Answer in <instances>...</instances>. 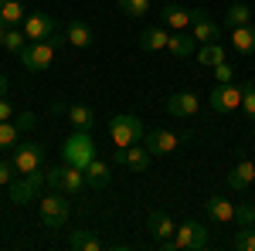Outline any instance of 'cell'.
Here are the masks:
<instances>
[{"instance_id": "1", "label": "cell", "mask_w": 255, "mask_h": 251, "mask_svg": "<svg viewBox=\"0 0 255 251\" xmlns=\"http://www.w3.org/2000/svg\"><path fill=\"white\" fill-rule=\"evenodd\" d=\"M61 44H65V34H55V38H48V41H27L20 48V65L27 72H48L51 61H55V51H58Z\"/></svg>"}, {"instance_id": "2", "label": "cell", "mask_w": 255, "mask_h": 251, "mask_svg": "<svg viewBox=\"0 0 255 251\" xmlns=\"http://www.w3.org/2000/svg\"><path fill=\"white\" fill-rule=\"evenodd\" d=\"M61 156H65V163L68 167H79L85 170L92 160H96V139L89 136V129H75V133L65 139V146H61Z\"/></svg>"}, {"instance_id": "3", "label": "cell", "mask_w": 255, "mask_h": 251, "mask_svg": "<svg viewBox=\"0 0 255 251\" xmlns=\"http://www.w3.org/2000/svg\"><path fill=\"white\" fill-rule=\"evenodd\" d=\"M38 214H41V224L48 231H61L65 221H68V214H72V207H68V200H65L61 190H51V193H44V197H38Z\"/></svg>"}, {"instance_id": "4", "label": "cell", "mask_w": 255, "mask_h": 251, "mask_svg": "<svg viewBox=\"0 0 255 251\" xmlns=\"http://www.w3.org/2000/svg\"><path fill=\"white\" fill-rule=\"evenodd\" d=\"M208 245V231L197 224V221H184V224H177V231L170 241H160V248L163 251H201Z\"/></svg>"}, {"instance_id": "5", "label": "cell", "mask_w": 255, "mask_h": 251, "mask_svg": "<svg viewBox=\"0 0 255 251\" xmlns=\"http://www.w3.org/2000/svg\"><path fill=\"white\" fill-rule=\"evenodd\" d=\"M109 136H113V143L123 150V146H136V143H143L146 129H143L139 116L123 112V116H113V119H109Z\"/></svg>"}, {"instance_id": "6", "label": "cell", "mask_w": 255, "mask_h": 251, "mask_svg": "<svg viewBox=\"0 0 255 251\" xmlns=\"http://www.w3.org/2000/svg\"><path fill=\"white\" fill-rule=\"evenodd\" d=\"M44 180H48L51 190H61V193H82V190H85V170L68 167V163H65V167H55V170H48Z\"/></svg>"}, {"instance_id": "7", "label": "cell", "mask_w": 255, "mask_h": 251, "mask_svg": "<svg viewBox=\"0 0 255 251\" xmlns=\"http://www.w3.org/2000/svg\"><path fill=\"white\" fill-rule=\"evenodd\" d=\"M41 160H44V146H41V143H17V146H14V153H10V163H14L17 176L38 173Z\"/></svg>"}, {"instance_id": "8", "label": "cell", "mask_w": 255, "mask_h": 251, "mask_svg": "<svg viewBox=\"0 0 255 251\" xmlns=\"http://www.w3.org/2000/svg\"><path fill=\"white\" fill-rule=\"evenodd\" d=\"M41 187H48V180H44V173H27V176H17V180L10 183V200L24 207V204L38 200Z\"/></svg>"}, {"instance_id": "9", "label": "cell", "mask_w": 255, "mask_h": 251, "mask_svg": "<svg viewBox=\"0 0 255 251\" xmlns=\"http://www.w3.org/2000/svg\"><path fill=\"white\" fill-rule=\"evenodd\" d=\"M211 109L215 112H235V109H242V88L238 85H232V82H218L215 92H211Z\"/></svg>"}, {"instance_id": "10", "label": "cell", "mask_w": 255, "mask_h": 251, "mask_svg": "<svg viewBox=\"0 0 255 251\" xmlns=\"http://www.w3.org/2000/svg\"><path fill=\"white\" fill-rule=\"evenodd\" d=\"M150 160H153V153H150L146 146H139V143L136 146H123V150L116 146V163L126 167V170H133V173H146Z\"/></svg>"}, {"instance_id": "11", "label": "cell", "mask_w": 255, "mask_h": 251, "mask_svg": "<svg viewBox=\"0 0 255 251\" xmlns=\"http://www.w3.org/2000/svg\"><path fill=\"white\" fill-rule=\"evenodd\" d=\"M20 31H24V38H27V41H48V38L58 34L55 20L48 17V14H27L24 24H20Z\"/></svg>"}, {"instance_id": "12", "label": "cell", "mask_w": 255, "mask_h": 251, "mask_svg": "<svg viewBox=\"0 0 255 251\" xmlns=\"http://www.w3.org/2000/svg\"><path fill=\"white\" fill-rule=\"evenodd\" d=\"M143 146L153 156H163V153H174L177 146H180V136L170 133V129H150V133L143 136Z\"/></svg>"}, {"instance_id": "13", "label": "cell", "mask_w": 255, "mask_h": 251, "mask_svg": "<svg viewBox=\"0 0 255 251\" xmlns=\"http://www.w3.org/2000/svg\"><path fill=\"white\" fill-rule=\"evenodd\" d=\"M167 112L174 119H191L201 112V98L194 92H174V95L167 98Z\"/></svg>"}, {"instance_id": "14", "label": "cell", "mask_w": 255, "mask_h": 251, "mask_svg": "<svg viewBox=\"0 0 255 251\" xmlns=\"http://www.w3.org/2000/svg\"><path fill=\"white\" fill-rule=\"evenodd\" d=\"M160 24H163L167 31H187V27L194 24V10L177 7V3H167V7L160 10Z\"/></svg>"}, {"instance_id": "15", "label": "cell", "mask_w": 255, "mask_h": 251, "mask_svg": "<svg viewBox=\"0 0 255 251\" xmlns=\"http://www.w3.org/2000/svg\"><path fill=\"white\" fill-rule=\"evenodd\" d=\"M255 183V160H238L228 170V190H249Z\"/></svg>"}, {"instance_id": "16", "label": "cell", "mask_w": 255, "mask_h": 251, "mask_svg": "<svg viewBox=\"0 0 255 251\" xmlns=\"http://www.w3.org/2000/svg\"><path fill=\"white\" fill-rule=\"evenodd\" d=\"M191 34H194L197 44H211V41H218L221 27H218L215 20L204 14V10H194V24H191Z\"/></svg>"}, {"instance_id": "17", "label": "cell", "mask_w": 255, "mask_h": 251, "mask_svg": "<svg viewBox=\"0 0 255 251\" xmlns=\"http://www.w3.org/2000/svg\"><path fill=\"white\" fill-rule=\"evenodd\" d=\"M146 228H150V234H153L157 241H170L174 231H177L174 221H170L163 211H150V214H146Z\"/></svg>"}, {"instance_id": "18", "label": "cell", "mask_w": 255, "mask_h": 251, "mask_svg": "<svg viewBox=\"0 0 255 251\" xmlns=\"http://www.w3.org/2000/svg\"><path fill=\"white\" fill-rule=\"evenodd\" d=\"M204 211H208V217L218 221V224L235 221V204H232V200H225V197H208V200H204Z\"/></svg>"}, {"instance_id": "19", "label": "cell", "mask_w": 255, "mask_h": 251, "mask_svg": "<svg viewBox=\"0 0 255 251\" xmlns=\"http://www.w3.org/2000/svg\"><path fill=\"white\" fill-rule=\"evenodd\" d=\"M197 48L194 34H187V31H170V38H167V51L177 55V58H191Z\"/></svg>"}, {"instance_id": "20", "label": "cell", "mask_w": 255, "mask_h": 251, "mask_svg": "<svg viewBox=\"0 0 255 251\" xmlns=\"http://www.w3.org/2000/svg\"><path fill=\"white\" fill-rule=\"evenodd\" d=\"M65 41H68L72 48H89V44H92V27H89L85 20H72V24L65 27Z\"/></svg>"}, {"instance_id": "21", "label": "cell", "mask_w": 255, "mask_h": 251, "mask_svg": "<svg viewBox=\"0 0 255 251\" xmlns=\"http://www.w3.org/2000/svg\"><path fill=\"white\" fill-rule=\"evenodd\" d=\"M24 17H27V10L20 0H0V24L17 27V24H24Z\"/></svg>"}, {"instance_id": "22", "label": "cell", "mask_w": 255, "mask_h": 251, "mask_svg": "<svg viewBox=\"0 0 255 251\" xmlns=\"http://www.w3.org/2000/svg\"><path fill=\"white\" fill-rule=\"evenodd\" d=\"M232 44L242 55H252L255 51V24H242V27H232Z\"/></svg>"}, {"instance_id": "23", "label": "cell", "mask_w": 255, "mask_h": 251, "mask_svg": "<svg viewBox=\"0 0 255 251\" xmlns=\"http://www.w3.org/2000/svg\"><path fill=\"white\" fill-rule=\"evenodd\" d=\"M167 38H170V31L160 24V27H146L143 34H139V48L143 51H160V48H167Z\"/></svg>"}, {"instance_id": "24", "label": "cell", "mask_w": 255, "mask_h": 251, "mask_svg": "<svg viewBox=\"0 0 255 251\" xmlns=\"http://www.w3.org/2000/svg\"><path fill=\"white\" fill-rule=\"evenodd\" d=\"M85 183H89L92 190H102V187L109 183V167H106L99 156L92 160V163H89V167H85Z\"/></svg>"}, {"instance_id": "25", "label": "cell", "mask_w": 255, "mask_h": 251, "mask_svg": "<svg viewBox=\"0 0 255 251\" xmlns=\"http://www.w3.org/2000/svg\"><path fill=\"white\" fill-rule=\"evenodd\" d=\"M68 248H75V251H99V248H102V241H99L96 234H89V231H72V234H68Z\"/></svg>"}, {"instance_id": "26", "label": "cell", "mask_w": 255, "mask_h": 251, "mask_svg": "<svg viewBox=\"0 0 255 251\" xmlns=\"http://www.w3.org/2000/svg\"><path fill=\"white\" fill-rule=\"evenodd\" d=\"M225 24H228V31H232V27H242V24H252V10H249L245 3H232V7L225 10Z\"/></svg>"}, {"instance_id": "27", "label": "cell", "mask_w": 255, "mask_h": 251, "mask_svg": "<svg viewBox=\"0 0 255 251\" xmlns=\"http://www.w3.org/2000/svg\"><path fill=\"white\" fill-rule=\"evenodd\" d=\"M92 109L89 105H82V102H75V105H68V122L75 126V129H89L92 126Z\"/></svg>"}, {"instance_id": "28", "label": "cell", "mask_w": 255, "mask_h": 251, "mask_svg": "<svg viewBox=\"0 0 255 251\" xmlns=\"http://www.w3.org/2000/svg\"><path fill=\"white\" fill-rule=\"evenodd\" d=\"M197 58H201V65H208V68H215V65H221V61H225V48H221L218 41H211V44H201V51H197Z\"/></svg>"}, {"instance_id": "29", "label": "cell", "mask_w": 255, "mask_h": 251, "mask_svg": "<svg viewBox=\"0 0 255 251\" xmlns=\"http://www.w3.org/2000/svg\"><path fill=\"white\" fill-rule=\"evenodd\" d=\"M232 248L235 251H255V224L252 228H238L232 238Z\"/></svg>"}, {"instance_id": "30", "label": "cell", "mask_w": 255, "mask_h": 251, "mask_svg": "<svg viewBox=\"0 0 255 251\" xmlns=\"http://www.w3.org/2000/svg\"><path fill=\"white\" fill-rule=\"evenodd\" d=\"M17 136H20L17 122H0V153L10 150V146H17Z\"/></svg>"}, {"instance_id": "31", "label": "cell", "mask_w": 255, "mask_h": 251, "mask_svg": "<svg viewBox=\"0 0 255 251\" xmlns=\"http://www.w3.org/2000/svg\"><path fill=\"white\" fill-rule=\"evenodd\" d=\"M119 10L126 17H143L150 10V0H119Z\"/></svg>"}, {"instance_id": "32", "label": "cell", "mask_w": 255, "mask_h": 251, "mask_svg": "<svg viewBox=\"0 0 255 251\" xmlns=\"http://www.w3.org/2000/svg\"><path fill=\"white\" fill-rule=\"evenodd\" d=\"M27 44V38H24V31H17V27H7V34H3V48L7 51H14V55H20V48Z\"/></svg>"}, {"instance_id": "33", "label": "cell", "mask_w": 255, "mask_h": 251, "mask_svg": "<svg viewBox=\"0 0 255 251\" xmlns=\"http://www.w3.org/2000/svg\"><path fill=\"white\" fill-rule=\"evenodd\" d=\"M242 112L249 119H255V82H245L242 85Z\"/></svg>"}, {"instance_id": "34", "label": "cell", "mask_w": 255, "mask_h": 251, "mask_svg": "<svg viewBox=\"0 0 255 251\" xmlns=\"http://www.w3.org/2000/svg\"><path fill=\"white\" fill-rule=\"evenodd\" d=\"M235 224L238 228H252L255 224V207L252 204H238L235 207Z\"/></svg>"}, {"instance_id": "35", "label": "cell", "mask_w": 255, "mask_h": 251, "mask_svg": "<svg viewBox=\"0 0 255 251\" xmlns=\"http://www.w3.org/2000/svg\"><path fill=\"white\" fill-rule=\"evenodd\" d=\"M14 180H17L14 163H10V160H0V187H7V183H14Z\"/></svg>"}, {"instance_id": "36", "label": "cell", "mask_w": 255, "mask_h": 251, "mask_svg": "<svg viewBox=\"0 0 255 251\" xmlns=\"http://www.w3.org/2000/svg\"><path fill=\"white\" fill-rule=\"evenodd\" d=\"M17 129H20V133L34 129V112H17Z\"/></svg>"}, {"instance_id": "37", "label": "cell", "mask_w": 255, "mask_h": 251, "mask_svg": "<svg viewBox=\"0 0 255 251\" xmlns=\"http://www.w3.org/2000/svg\"><path fill=\"white\" fill-rule=\"evenodd\" d=\"M14 119V105H10V98L3 95L0 98V122H10Z\"/></svg>"}, {"instance_id": "38", "label": "cell", "mask_w": 255, "mask_h": 251, "mask_svg": "<svg viewBox=\"0 0 255 251\" xmlns=\"http://www.w3.org/2000/svg\"><path fill=\"white\" fill-rule=\"evenodd\" d=\"M215 75H218V82H232V65H215Z\"/></svg>"}, {"instance_id": "39", "label": "cell", "mask_w": 255, "mask_h": 251, "mask_svg": "<svg viewBox=\"0 0 255 251\" xmlns=\"http://www.w3.org/2000/svg\"><path fill=\"white\" fill-rule=\"evenodd\" d=\"M7 92H10V82H7V78H3V72H0V98L7 95Z\"/></svg>"}, {"instance_id": "40", "label": "cell", "mask_w": 255, "mask_h": 251, "mask_svg": "<svg viewBox=\"0 0 255 251\" xmlns=\"http://www.w3.org/2000/svg\"><path fill=\"white\" fill-rule=\"evenodd\" d=\"M3 34H7V24H0V48H3Z\"/></svg>"}]
</instances>
